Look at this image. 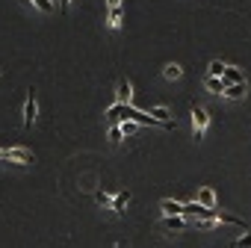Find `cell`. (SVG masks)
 Returning a JSON list of instances; mask_svg holds the SVG:
<instances>
[{
	"label": "cell",
	"instance_id": "ac0fdd59",
	"mask_svg": "<svg viewBox=\"0 0 251 248\" xmlns=\"http://www.w3.org/2000/svg\"><path fill=\"white\" fill-rule=\"evenodd\" d=\"M121 18H124V15H121V6H118V9H109V27H112V30L121 27Z\"/></svg>",
	"mask_w": 251,
	"mask_h": 248
},
{
	"label": "cell",
	"instance_id": "7402d4cb",
	"mask_svg": "<svg viewBox=\"0 0 251 248\" xmlns=\"http://www.w3.org/2000/svg\"><path fill=\"white\" fill-rule=\"evenodd\" d=\"M106 6H109V9H118V6H121V0H106Z\"/></svg>",
	"mask_w": 251,
	"mask_h": 248
},
{
	"label": "cell",
	"instance_id": "44dd1931",
	"mask_svg": "<svg viewBox=\"0 0 251 248\" xmlns=\"http://www.w3.org/2000/svg\"><path fill=\"white\" fill-rule=\"evenodd\" d=\"M95 201H98V204H112V198H109L106 192H95Z\"/></svg>",
	"mask_w": 251,
	"mask_h": 248
},
{
	"label": "cell",
	"instance_id": "7a4b0ae2",
	"mask_svg": "<svg viewBox=\"0 0 251 248\" xmlns=\"http://www.w3.org/2000/svg\"><path fill=\"white\" fill-rule=\"evenodd\" d=\"M207 124H210V112H207V106L195 103V106H192V139H198V142L204 139Z\"/></svg>",
	"mask_w": 251,
	"mask_h": 248
},
{
	"label": "cell",
	"instance_id": "8992f818",
	"mask_svg": "<svg viewBox=\"0 0 251 248\" xmlns=\"http://www.w3.org/2000/svg\"><path fill=\"white\" fill-rule=\"evenodd\" d=\"M198 204L207 207V210H216V192H213L210 186H204V189L198 192Z\"/></svg>",
	"mask_w": 251,
	"mask_h": 248
},
{
	"label": "cell",
	"instance_id": "5bb4252c",
	"mask_svg": "<svg viewBox=\"0 0 251 248\" xmlns=\"http://www.w3.org/2000/svg\"><path fill=\"white\" fill-rule=\"evenodd\" d=\"M163 224H166L169 230H183V227H186V222H183L180 216H166V222H163Z\"/></svg>",
	"mask_w": 251,
	"mask_h": 248
},
{
	"label": "cell",
	"instance_id": "9a60e30c",
	"mask_svg": "<svg viewBox=\"0 0 251 248\" xmlns=\"http://www.w3.org/2000/svg\"><path fill=\"white\" fill-rule=\"evenodd\" d=\"M121 139H124V130H121V124L115 121V124H112V127H109V142H112V145H118Z\"/></svg>",
	"mask_w": 251,
	"mask_h": 248
},
{
	"label": "cell",
	"instance_id": "d6986e66",
	"mask_svg": "<svg viewBox=\"0 0 251 248\" xmlns=\"http://www.w3.org/2000/svg\"><path fill=\"white\" fill-rule=\"evenodd\" d=\"M121 130H124V136H133L136 133V124L133 121H121Z\"/></svg>",
	"mask_w": 251,
	"mask_h": 248
},
{
	"label": "cell",
	"instance_id": "4fadbf2b",
	"mask_svg": "<svg viewBox=\"0 0 251 248\" xmlns=\"http://www.w3.org/2000/svg\"><path fill=\"white\" fill-rule=\"evenodd\" d=\"M245 95V83H239V86H225V98H230V100H239Z\"/></svg>",
	"mask_w": 251,
	"mask_h": 248
},
{
	"label": "cell",
	"instance_id": "ba28073f",
	"mask_svg": "<svg viewBox=\"0 0 251 248\" xmlns=\"http://www.w3.org/2000/svg\"><path fill=\"white\" fill-rule=\"evenodd\" d=\"M160 210H163L166 216H183V204H177V201H169V198L160 204Z\"/></svg>",
	"mask_w": 251,
	"mask_h": 248
},
{
	"label": "cell",
	"instance_id": "ffe728a7",
	"mask_svg": "<svg viewBox=\"0 0 251 248\" xmlns=\"http://www.w3.org/2000/svg\"><path fill=\"white\" fill-rule=\"evenodd\" d=\"M236 248H251V233H245V236H239L236 242H233Z\"/></svg>",
	"mask_w": 251,
	"mask_h": 248
},
{
	"label": "cell",
	"instance_id": "8fae6325",
	"mask_svg": "<svg viewBox=\"0 0 251 248\" xmlns=\"http://www.w3.org/2000/svg\"><path fill=\"white\" fill-rule=\"evenodd\" d=\"M216 222H225V224H236V227H245V222H242V219H236V216H230V213H222V210H216Z\"/></svg>",
	"mask_w": 251,
	"mask_h": 248
},
{
	"label": "cell",
	"instance_id": "52a82bcc",
	"mask_svg": "<svg viewBox=\"0 0 251 248\" xmlns=\"http://www.w3.org/2000/svg\"><path fill=\"white\" fill-rule=\"evenodd\" d=\"M151 118H157L163 127H172V112L166 109V106H157V109H151Z\"/></svg>",
	"mask_w": 251,
	"mask_h": 248
},
{
	"label": "cell",
	"instance_id": "30bf717a",
	"mask_svg": "<svg viewBox=\"0 0 251 248\" xmlns=\"http://www.w3.org/2000/svg\"><path fill=\"white\" fill-rule=\"evenodd\" d=\"M180 74H183V68H180L177 62H169V65L163 68V77H166V80H180Z\"/></svg>",
	"mask_w": 251,
	"mask_h": 248
},
{
	"label": "cell",
	"instance_id": "6da1fadb",
	"mask_svg": "<svg viewBox=\"0 0 251 248\" xmlns=\"http://www.w3.org/2000/svg\"><path fill=\"white\" fill-rule=\"evenodd\" d=\"M109 118H115V121H133V124H148V127H157V118H151V115H145V112H139L136 106H130V103H115V106H109V112H106Z\"/></svg>",
	"mask_w": 251,
	"mask_h": 248
},
{
	"label": "cell",
	"instance_id": "3957f363",
	"mask_svg": "<svg viewBox=\"0 0 251 248\" xmlns=\"http://www.w3.org/2000/svg\"><path fill=\"white\" fill-rule=\"evenodd\" d=\"M36 92L30 89L27 92V103H24V127H33V124H36Z\"/></svg>",
	"mask_w": 251,
	"mask_h": 248
},
{
	"label": "cell",
	"instance_id": "e0dca14e",
	"mask_svg": "<svg viewBox=\"0 0 251 248\" xmlns=\"http://www.w3.org/2000/svg\"><path fill=\"white\" fill-rule=\"evenodd\" d=\"M27 3H33L39 12H53V0H27Z\"/></svg>",
	"mask_w": 251,
	"mask_h": 248
},
{
	"label": "cell",
	"instance_id": "5b68a950",
	"mask_svg": "<svg viewBox=\"0 0 251 248\" xmlns=\"http://www.w3.org/2000/svg\"><path fill=\"white\" fill-rule=\"evenodd\" d=\"M115 95H118V103H130V98H133V89H130V83H127V80H118V86H115Z\"/></svg>",
	"mask_w": 251,
	"mask_h": 248
},
{
	"label": "cell",
	"instance_id": "277c9868",
	"mask_svg": "<svg viewBox=\"0 0 251 248\" xmlns=\"http://www.w3.org/2000/svg\"><path fill=\"white\" fill-rule=\"evenodd\" d=\"M9 163H18V166H33L36 157L27 151V148H9Z\"/></svg>",
	"mask_w": 251,
	"mask_h": 248
},
{
	"label": "cell",
	"instance_id": "2e32d148",
	"mask_svg": "<svg viewBox=\"0 0 251 248\" xmlns=\"http://www.w3.org/2000/svg\"><path fill=\"white\" fill-rule=\"evenodd\" d=\"M204 86H207L210 92H222V95H225V80H216V77H207V80H204Z\"/></svg>",
	"mask_w": 251,
	"mask_h": 248
},
{
	"label": "cell",
	"instance_id": "603a6c76",
	"mask_svg": "<svg viewBox=\"0 0 251 248\" xmlns=\"http://www.w3.org/2000/svg\"><path fill=\"white\" fill-rule=\"evenodd\" d=\"M0 160H9V148H0Z\"/></svg>",
	"mask_w": 251,
	"mask_h": 248
},
{
	"label": "cell",
	"instance_id": "9c48e42d",
	"mask_svg": "<svg viewBox=\"0 0 251 248\" xmlns=\"http://www.w3.org/2000/svg\"><path fill=\"white\" fill-rule=\"evenodd\" d=\"M127 201H130V192H127V189H124V192H118V195L112 198V210H115V213H124Z\"/></svg>",
	"mask_w": 251,
	"mask_h": 248
},
{
	"label": "cell",
	"instance_id": "cb8c5ba5",
	"mask_svg": "<svg viewBox=\"0 0 251 248\" xmlns=\"http://www.w3.org/2000/svg\"><path fill=\"white\" fill-rule=\"evenodd\" d=\"M68 6H71V0H59V9H62V12H65Z\"/></svg>",
	"mask_w": 251,
	"mask_h": 248
},
{
	"label": "cell",
	"instance_id": "7c38bea8",
	"mask_svg": "<svg viewBox=\"0 0 251 248\" xmlns=\"http://www.w3.org/2000/svg\"><path fill=\"white\" fill-rule=\"evenodd\" d=\"M225 68H227V65L216 59V62H210V68H207V77H216V80H222V77H225Z\"/></svg>",
	"mask_w": 251,
	"mask_h": 248
}]
</instances>
